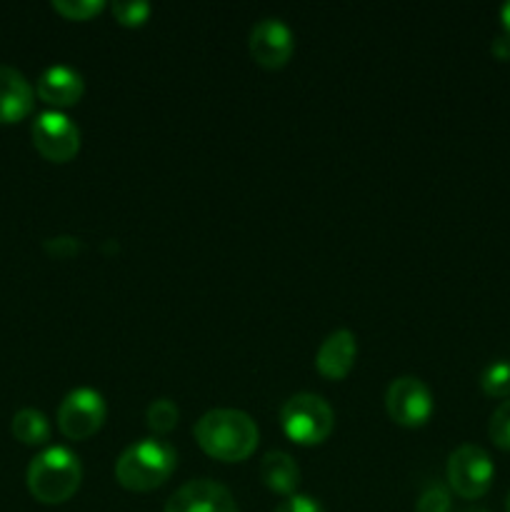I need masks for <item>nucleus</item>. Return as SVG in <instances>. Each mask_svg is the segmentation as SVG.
<instances>
[{"mask_svg":"<svg viewBox=\"0 0 510 512\" xmlns=\"http://www.w3.org/2000/svg\"><path fill=\"white\" fill-rule=\"evenodd\" d=\"M195 440L205 455L223 463H243L258 448V425L243 410H210L195 425Z\"/></svg>","mask_w":510,"mask_h":512,"instance_id":"1","label":"nucleus"},{"mask_svg":"<svg viewBox=\"0 0 510 512\" xmlns=\"http://www.w3.org/2000/svg\"><path fill=\"white\" fill-rule=\"evenodd\" d=\"M178 455L170 443L158 438H145L130 445L115 463V478L125 490L133 493H150L168 483L173 475Z\"/></svg>","mask_w":510,"mask_h":512,"instance_id":"2","label":"nucleus"},{"mask_svg":"<svg viewBox=\"0 0 510 512\" xmlns=\"http://www.w3.org/2000/svg\"><path fill=\"white\" fill-rule=\"evenodd\" d=\"M83 480L80 460L68 448H48L28 465V490L45 505H60L73 498Z\"/></svg>","mask_w":510,"mask_h":512,"instance_id":"3","label":"nucleus"},{"mask_svg":"<svg viewBox=\"0 0 510 512\" xmlns=\"http://www.w3.org/2000/svg\"><path fill=\"white\" fill-rule=\"evenodd\" d=\"M280 425H283V433L293 443L310 448V445H320L330 438L335 415L333 408L320 395L300 393L293 395L283 405V410H280Z\"/></svg>","mask_w":510,"mask_h":512,"instance_id":"4","label":"nucleus"},{"mask_svg":"<svg viewBox=\"0 0 510 512\" xmlns=\"http://www.w3.org/2000/svg\"><path fill=\"white\" fill-rule=\"evenodd\" d=\"M493 460L478 445H460L448 458V483L455 495L465 500H478L493 485Z\"/></svg>","mask_w":510,"mask_h":512,"instance_id":"5","label":"nucleus"},{"mask_svg":"<svg viewBox=\"0 0 510 512\" xmlns=\"http://www.w3.org/2000/svg\"><path fill=\"white\" fill-rule=\"evenodd\" d=\"M105 400L98 390L78 388L65 395V400L58 408V428L68 440H88L103 428Z\"/></svg>","mask_w":510,"mask_h":512,"instance_id":"6","label":"nucleus"},{"mask_svg":"<svg viewBox=\"0 0 510 512\" xmlns=\"http://www.w3.org/2000/svg\"><path fill=\"white\" fill-rule=\"evenodd\" d=\"M33 145L50 163H68L80 150V130L68 115L48 110L35 118Z\"/></svg>","mask_w":510,"mask_h":512,"instance_id":"7","label":"nucleus"},{"mask_svg":"<svg viewBox=\"0 0 510 512\" xmlns=\"http://www.w3.org/2000/svg\"><path fill=\"white\" fill-rule=\"evenodd\" d=\"M385 408L390 418L403 428H420L433 415V395L423 380L405 375L390 383Z\"/></svg>","mask_w":510,"mask_h":512,"instance_id":"8","label":"nucleus"},{"mask_svg":"<svg viewBox=\"0 0 510 512\" xmlns=\"http://www.w3.org/2000/svg\"><path fill=\"white\" fill-rule=\"evenodd\" d=\"M295 40L288 25L278 18H265L250 30V55L265 70H280L293 58Z\"/></svg>","mask_w":510,"mask_h":512,"instance_id":"9","label":"nucleus"},{"mask_svg":"<svg viewBox=\"0 0 510 512\" xmlns=\"http://www.w3.org/2000/svg\"><path fill=\"white\" fill-rule=\"evenodd\" d=\"M165 512H240L233 495L213 480H193L175 490Z\"/></svg>","mask_w":510,"mask_h":512,"instance_id":"10","label":"nucleus"},{"mask_svg":"<svg viewBox=\"0 0 510 512\" xmlns=\"http://www.w3.org/2000/svg\"><path fill=\"white\" fill-rule=\"evenodd\" d=\"M358 343L350 330H335L320 345L315 355V368L325 380H343L353 370Z\"/></svg>","mask_w":510,"mask_h":512,"instance_id":"11","label":"nucleus"},{"mask_svg":"<svg viewBox=\"0 0 510 512\" xmlns=\"http://www.w3.org/2000/svg\"><path fill=\"white\" fill-rule=\"evenodd\" d=\"M35 93L23 73L0 65V123H18L33 110Z\"/></svg>","mask_w":510,"mask_h":512,"instance_id":"12","label":"nucleus"},{"mask_svg":"<svg viewBox=\"0 0 510 512\" xmlns=\"http://www.w3.org/2000/svg\"><path fill=\"white\" fill-rule=\"evenodd\" d=\"M85 93V83L80 73L65 65H53L38 78V95L55 108H70L78 103Z\"/></svg>","mask_w":510,"mask_h":512,"instance_id":"13","label":"nucleus"},{"mask_svg":"<svg viewBox=\"0 0 510 512\" xmlns=\"http://www.w3.org/2000/svg\"><path fill=\"white\" fill-rule=\"evenodd\" d=\"M260 478H263L265 488L290 498L300 485V470L288 453H268L260 465Z\"/></svg>","mask_w":510,"mask_h":512,"instance_id":"14","label":"nucleus"},{"mask_svg":"<svg viewBox=\"0 0 510 512\" xmlns=\"http://www.w3.org/2000/svg\"><path fill=\"white\" fill-rule=\"evenodd\" d=\"M13 435L25 445H43L50 438V423L40 410H18L13 418Z\"/></svg>","mask_w":510,"mask_h":512,"instance_id":"15","label":"nucleus"},{"mask_svg":"<svg viewBox=\"0 0 510 512\" xmlns=\"http://www.w3.org/2000/svg\"><path fill=\"white\" fill-rule=\"evenodd\" d=\"M483 385V393L490 398H508L510 395V363L508 360H495L493 365H488L480 378Z\"/></svg>","mask_w":510,"mask_h":512,"instance_id":"16","label":"nucleus"},{"mask_svg":"<svg viewBox=\"0 0 510 512\" xmlns=\"http://www.w3.org/2000/svg\"><path fill=\"white\" fill-rule=\"evenodd\" d=\"M178 408H175L173 400L168 398H160V400H153L148 408V413H145V420H148V428L153 430V433H170V430L178 425Z\"/></svg>","mask_w":510,"mask_h":512,"instance_id":"17","label":"nucleus"},{"mask_svg":"<svg viewBox=\"0 0 510 512\" xmlns=\"http://www.w3.org/2000/svg\"><path fill=\"white\" fill-rule=\"evenodd\" d=\"M103 0H55L53 10L65 20H90L103 13Z\"/></svg>","mask_w":510,"mask_h":512,"instance_id":"18","label":"nucleus"},{"mask_svg":"<svg viewBox=\"0 0 510 512\" xmlns=\"http://www.w3.org/2000/svg\"><path fill=\"white\" fill-rule=\"evenodd\" d=\"M488 435L500 450H510V400L498 405L488 425Z\"/></svg>","mask_w":510,"mask_h":512,"instance_id":"19","label":"nucleus"},{"mask_svg":"<svg viewBox=\"0 0 510 512\" xmlns=\"http://www.w3.org/2000/svg\"><path fill=\"white\" fill-rule=\"evenodd\" d=\"M113 15L120 25L125 28H140L145 20L150 18V5L140 3V0H128V3H115Z\"/></svg>","mask_w":510,"mask_h":512,"instance_id":"20","label":"nucleus"},{"mask_svg":"<svg viewBox=\"0 0 510 512\" xmlns=\"http://www.w3.org/2000/svg\"><path fill=\"white\" fill-rule=\"evenodd\" d=\"M418 512H450V493L443 485H428L418 500Z\"/></svg>","mask_w":510,"mask_h":512,"instance_id":"21","label":"nucleus"},{"mask_svg":"<svg viewBox=\"0 0 510 512\" xmlns=\"http://www.w3.org/2000/svg\"><path fill=\"white\" fill-rule=\"evenodd\" d=\"M275 512H325L318 500L308 498V495H290L283 503L275 508Z\"/></svg>","mask_w":510,"mask_h":512,"instance_id":"22","label":"nucleus"},{"mask_svg":"<svg viewBox=\"0 0 510 512\" xmlns=\"http://www.w3.org/2000/svg\"><path fill=\"white\" fill-rule=\"evenodd\" d=\"M45 250L53 253L55 258H70L78 250V243H75V238H53L45 243Z\"/></svg>","mask_w":510,"mask_h":512,"instance_id":"23","label":"nucleus"},{"mask_svg":"<svg viewBox=\"0 0 510 512\" xmlns=\"http://www.w3.org/2000/svg\"><path fill=\"white\" fill-rule=\"evenodd\" d=\"M493 53L498 55L500 60L510 58V35H500V38H495V43H493Z\"/></svg>","mask_w":510,"mask_h":512,"instance_id":"24","label":"nucleus"},{"mask_svg":"<svg viewBox=\"0 0 510 512\" xmlns=\"http://www.w3.org/2000/svg\"><path fill=\"white\" fill-rule=\"evenodd\" d=\"M500 20H503L505 30H508V35H510V3H505L503 8H500Z\"/></svg>","mask_w":510,"mask_h":512,"instance_id":"25","label":"nucleus"},{"mask_svg":"<svg viewBox=\"0 0 510 512\" xmlns=\"http://www.w3.org/2000/svg\"><path fill=\"white\" fill-rule=\"evenodd\" d=\"M505 512H510V495H508V503H505Z\"/></svg>","mask_w":510,"mask_h":512,"instance_id":"26","label":"nucleus"},{"mask_svg":"<svg viewBox=\"0 0 510 512\" xmlns=\"http://www.w3.org/2000/svg\"><path fill=\"white\" fill-rule=\"evenodd\" d=\"M463 512H485V510H463Z\"/></svg>","mask_w":510,"mask_h":512,"instance_id":"27","label":"nucleus"}]
</instances>
